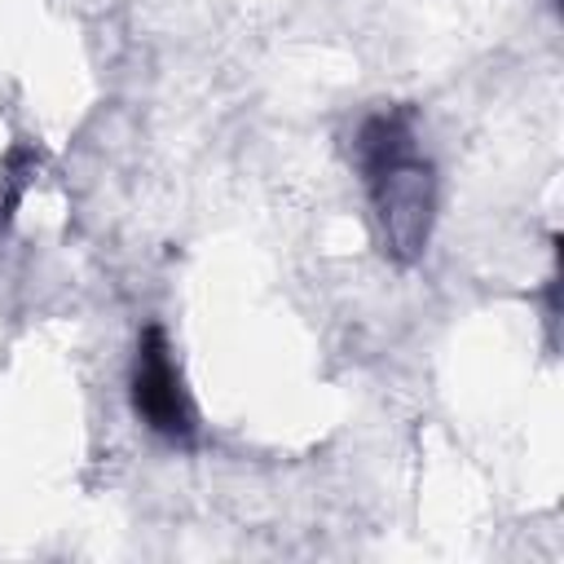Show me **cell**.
<instances>
[{
	"mask_svg": "<svg viewBox=\"0 0 564 564\" xmlns=\"http://www.w3.org/2000/svg\"><path fill=\"white\" fill-rule=\"evenodd\" d=\"M35 167H40V150L26 145V141H18V145L4 154V163H0V229L13 220L18 203L26 198V189H31V181H35Z\"/></svg>",
	"mask_w": 564,
	"mask_h": 564,
	"instance_id": "3957f363",
	"label": "cell"
},
{
	"mask_svg": "<svg viewBox=\"0 0 564 564\" xmlns=\"http://www.w3.org/2000/svg\"><path fill=\"white\" fill-rule=\"evenodd\" d=\"M128 397H132V410L137 419L163 436L167 445H181L189 449L198 441V410H194V397L185 388V375L176 366V352H172V339L159 322L141 326L137 335V352H132V375H128Z\"/></svg>",
	"mask_w": 564,
	"mask_h": 564,
	"instance_id": "7a4b0ae2",
	"label": "cell"
},
{
	"mask_svg": "<svg viewBox=\"0 0 564 564\" xmlns=\"http://www.w3.org/2000/svg\"><path fill=\"white\" fill-rule=\"evenodd\" d=\"M352 167L361 176L375 238L392 264H414L436 225V167L419 145L414 106H379L352 132Z\"/></svg>",
	"mask_w": 564,
	"mask_h": 564,
	"instance_id": "6da1fadb",
	"label": "cell"
}]
</instances>
